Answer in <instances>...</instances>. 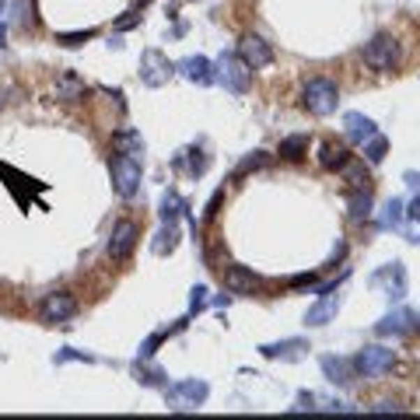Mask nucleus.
Masks as SVG:
<instances>
[{
	"instance_id": "1",
	"label": "nucleus",
	"mask_w": 420,
	"mask_h": 420,
	"mask_svg": "<svg viewBox=\"0 0 420 420\" xmlns=\"http://www.w3.org/2000/svg\"><path fill=\"white\" fill-rule=\"evenodd\" d=\"M301 105L312 112V116H333L336 105H340V88L326 77H312L305 88H301Z\"/></svg>"
},
{
	"instance_id": "2",
	"label": "nucleus",
	"mask_w": 420,
	"mask_h": 420,
	"mask_svg": "<svg viewBox=\"0 0 420 420\" xmlns=\"http://www.w3.org/2000/svg\"><path fill=\"white\" fill-rule=\"evenodd\" d=\"M109 172H112V189L123 196V200H133L137 189H140V179H144V168H140V158H130V154H112L109 161Z\"/></svg>"
},
{
	"instance_id": "3",
	"label": "nucleus",
	"mask_w": 420,
	"mask_h": 420,
	"mask_svg": "<svg viewBox=\"0 0 420 420\" xmlns=\"http://www.w3.org/2000/svg\"><path fill=\"white\" fill-rule=\"evenodd\" d=\"M399 60H403V50H399V43H396L389 32H378V36L364 46V63H368L371 70H378V74H392V70L399 67Z\"/></svg>"
},
{
	"instance_id": "4",
	"label": "nucleus",
	"mask_w": 420,
	"mask_h": 420,
	"mask_svg": "<svg viewBox=\"0 0 420 420\" xmlns=\"http://www.w3.org/2000/svg\"><path fill=\"white\" fill-rule=\"evenodd\" d=\"M392 364H396V354L389 347H364L354 357V375H361V378H382L385 371H392Z\"/></svg>"
},
{
	"instance_id": "5",
	"label": "nucleus",
	"mask_w": 420,
	"mask_h": 420,
	"mask_svg": "<svg viewBox=\"0 0 420 420\" xmlns=\"http://www.w3.org/2000/svg\"><path fill=\"white\" fill-rule=\"evenodd\" d=\"M218 74H214V81H221L232 95H246L249 91V67L239 60V57H232V53H225L221 60H218V67H214Z\"/></svg>"
},
{
	"instance_id": "6",
	"label": "nucleus",
	"mask_w": 420,
	"mask_h": 420,
	"mask_svg": "<svg viewBox=\"0 0 420 420\" xmlns=\"http://www.w3.org/2000/svg\"><path fill=\"white\" fill-rule=\"evenodd\" d=\"M249 70H263V67H270L273 63V46L263 39V36H242V43H239V53H235Z\"/></svg>"
},
{
	"instance_id": "7",
	"label": "nucleus",
	"mask_w": 420,
	"mask_h": 420,
	"mask_svg": "<svg viewBox=\"0 0 420 420\" xmlns=\"http://www.w3.org/2000/svg\"><path fill=\"white\" fill-rule=\"evenodd\" d=\"M172 70H175V63L161 50H144V57H140V81L147 88H161L172 77Z\"/></svg>"
},
{
	"instance_id": "8",
	"label": "nucleus",
	"mask_w": 420,
	"mask_h": 420,
	"mask_svg": "<svg viewBox=\"0 0 420 420\" xmlns=\"http://www.w3.org/2000/svg\"><path fill=\"white\" fill-rule=\"evenodd\" d=\"M137 239H140V228L133 221H119L116 232H112V239H109V260L126 263L133 256V249H137Z\"/></svg>"
},
{
	"instance_id": "9",
	"label": "nucleus",
	"mask_w": 420,
	"mask_h": 420,
	"mask_svg": "<svg viewBox=\"0 0 420 420\" xmlns=\"http://www.w3.org/2000/svg\"><path fill=\"white\" fill-rule=\"evenodd\" d=\"M43 322H70L77 315V298L67 294V291H57V294H46L43 308H39Z\"/></svg>"
},
{
	"instance_id": "10",
	"label": "nucleus",
	"mask_w": 420,
	"mask_h": 420,
	"mask_svg": "<svg viewBox=\"0 0 420 420\" xmlns=\"http://www.w3.org/2000/svg\"><path fill=\"white\" fill-rule=\"evenodd\" d=\"M413 329H420V315L410 312V308H396V312H389V315L375 326L378 336H406V333H413Z\"/></svg>"
},
{
	"instance_id": "11",
	"label": "nucleus",
	"mask_w": 420,
	"mask_h": 420,
	"mask_svg": "<svg viewBox=\"0 0 420 420\" xmlns=\"http://www.w3.org/2000/svg\"><path fill=\"white\" fill-rule=\"evenodd\" d=\"M371 284H385L389 301H399V298L406 294V270H403V263H389L385 270H378V273L371 277Z\"/></svg>"
},
{
	"instance_id": "12",
	"label": "nucleus",
	"mask_w": 420,
	"mask_h": 420,
	"mask_svg": "<svg viewBox=\"0 0 420 420\" xmlns=\"http://www.w3.org/2000/svg\"><path fill=\"white\" fill-rule=\"evenodd\" d=\"M172 399L182 406V410H193L207 399V382H196V378H186L179 385H172Z\"/></svg>"
},
{
	"instance_id": "13",
	"label": "nucleus",
	"mask_w": 420,
	"mask_h": 420,
	"mask_svg": "<svg viewBox=\"0 0 420 420\" xmlns=\"http://www.w3.org/2000/svg\"><path fill=\"white\" fill-rule=\"evenodd\" d=\"M343 130H347V140H354V144H364V140H371L378 133L375 119H368L361 112H347L343 116Z\"/></svg>"
},
{
	"instance_id": "14",
	"label": "nucleus",
	"mask_w": 420,
	"mask_h": 420,
	"mask_svg": "<svg viewBox=\"0 0 420 420\" xmlns=\"http://www.w3.org/2000/svg\"><path fill=\"white\" fill-rule=\"evenodd\" d=\"M225 287L232 294H253L260 287V277L253 270H246V267H228L225 270Z\"/></svg>"
},
{
	"instance_id": "15",
	"label": "nucleus",
	"mask_w": 420,
	"mask_h": 420,
	"mask_svg": "<svg viewBox=\"0 0 420 420\" xmlns=\"http://www.w3.org/2000/svg\"><path fill=\"white\" fill-rule=\"evenodd\" d=\"M336 312H340V294H336V291H326L322 301H315V305L308 308L305 322H308V326H326L329 319H336Z\"/></svg>"
},
{
	"instance_id": "16",
	"label": "nucleus",
	"mask_w": 420,
	"mask_h": 420,
	"mask_svg": "<svg viewBox=\"0 0 420 420\" xmlns=\"http://www.w3.org/2000/svg\"><path fill=\"white\" fill-rule=\"evenodd\" d=\"M179 70L193 81V84H214V63H210L207 57H186L179 63Z\"/></svg>"
},
{
	"instance_id": "17",
	"label": "nucleus",
	"mask_w": 420,
	"mask_h": 420,
	"mask_svg": "<svg viewBox=\"0 0 420 420\" xmlns=\"http://www.w3.org/2000/svg\"><path fill=\"white\" fill-rule=\"evenodd\" d=\"M322 371H326V378L336 382V385L354 382V361H347V357H333V354H326V357H322Z\"/></svg>"
},
{
	"instance_id": "18",
	"label": "nucleus",
	"mask_w": 420,
	"mask_h": 420,
	"mask_svg": "<svg viewBox=\"0 0 420 420\" xmlns=\"http://www.w3.org/2000/svg\"><path fill=\"white\" fill-rule=\"evenodd\" d=\"M175 168H186V175H203L207 168H210V158L200 151V147H189V151H182V154H175V161H172Z\"/></svg>"
},
{
	"instance_id": "19",
	"label": "nucleus",
	"mask_w": 420,
	"mask_h": 420,
	"mask_svg": "<svg viewBox=\"0 0 420 420\" xmlns=\"http://www.w3.org/2000/svg\"><path fill=\"white\" fill-rule=\"evenodd\" d=\"M301 350H308V343H305L301 336H291V340H280V343H263V347H260V354H263V357H284V361L298 357Z\"/></svg>"
},
{
	"instance_id": "20",
	"label": "nucleus",
	"mask_w": 420,
	"mask_h": 420,
	"mask_svg": "<svg viewBox=\"0 0 420 420\" xmlns=\"http://www.w3.org/2000/svg\"><path fill=\"white\" fill-rule=\"evenodd\" d=\"M347 161H350V154H347V147H343V144L326 140V144L319 147V165H322L326 172H336V168H343Z\"/></svg>"
},
{
	"instance_id": "21",
	"label": "nucleus",
	"mask_w": 420,
	"mask_h": 420,
	"mask_svg": "<svg viewBox=\"0 0 420 420\" xmlns=\"http://www.w3.org/2000/svg\"><path fill=\"white\" fill-rule=\"evenodd\" d=\"M84 81L74 74V70H63L60 77H57V98H63V102H74V98H84Z\"/></svg>"
},
{
	"instance_id": "22",
	"label": "nucleus",
	"mask_w": 420,
	"mask_h": 420,
	"mask_svg": "<svg viewBox=\"0 0 420 420\" xmlns=\"http://www.w3.org/2000/svg\"><path fill=\"white\" fill-rule=\"evenodd\" d=\"M112 151L130 154V158H140V154H144V140H140L137 130H119V133H112Z\"/></svg>"
},
{
	"instance_id": "23",
	"label": "nucleus",
	"mask_w": 420,
	"mask_h": 420,
	"mask_svg": "<svg viewBox=\"0 0 420 420\" xmlns=\"http://www.w3.org/2000/svg\"><path fill=\"white\" fill-rule=\"evenodd\" d=\"M186 210H189V203L179 196V193H165L161 196V221H179V214H186Z\"/></svg>"
},
{
	"instance_id": "24",
	"label": "nucleus",
	"mask_w": 420,
	"mask_h": 420,
	"mask_svg": "<svg viewBox=\"0 0 420 420\" xmlns=\"http://www.w3.org/2000/svg\"><path fill=\"white\" fill-rule=\"evenodd\" d=\"M368 218H371V193L354 189L350 193V221H368Z\"/></svg>"
},
{
	"instance_id": "25",
	"label": "nucleus",
	"mask_w": 420,
	"mask_h": 420,
	"mask_svg": "<svg viewBox=\"0 0 420 420\" xmlns=\"http://www.w3.org/2000/svg\"><path fill=\"white\" fill-rule=\"evenodd\" d=\"M305 151H308V133H294V137L280 140V158L284 161H298V158H305Z\"/></svg>"
},
{
	"instance_id": "26",
	"label": "nucleus",
	"mask_w": 420,
	"mask_h": 420,
	"mask_svg": "<svg viewBox=\"0 0 420 420\" xmlns=\"http://www.w3.org/2000/svg\"><path fill=\"white\" fill-rule=\"evenodd\" d=\"M175 246H179V225H175V221H165V228L158 232L154 253H158V256H168V253H175Z\"/></svg>"
},
{
	"instance_id": "27",
	"label": "nucleus",
	"mask_w": 420,
	"mask_h": 420,
	"mask_svg": "<svg viewBox=\"0 0 420 420\" xmlns=\"http://www.w3.org/2000/svg\"><path fill=\"white\" fill-rule=\"evenodd\" d=\"M343 175H347V182H350V189H368V168H364V161H347L343 168H340Z\"/></svg>"
},
{
	"instance_id": "28",
	"label": "nucleus",
	"mask_w": 420,
	"mask_h": 420,
	"mask_svg": "<svg viewBox=\"0 0 420 420\" xmlns=\"http://www.w3.org/2000/svg\"><path fill=\"white\" fill-rule=\"evenodd\" d=\"M385 151H389V140H385L382 133H375L371 140H364V161H368V165H378V161L385 158Z\"/></svg>"
},
{
	"instance_id": "29",
	"label": "nucleus",
	"mask_w": 420,
	"mask_h": 420,
	"mask_svg": "<svg viewBox=\"0 0 420 420\" xmlns=\"http://www.w3.org/2000/svg\"><path fill=\"white\" fill-rule=\"evenodd\" d=\"M385 210H389V214L382 218V228H399V221L406 218V214H403V200H389Z\"/></svg>"
},
{
	"instance_id": "30",
	"label": "nucleus",
	"mask_w": 420,
	"mask_h": 420,
	"mask_svg": "<svg viewBox=\"0 0 420 420\" xmlns=\"http://www.w3.org/2000/svg\"><path fill=\"white\" fill-rule=\"evenodd\" d=\"M95 36H98L95 29H84V32H63L57 43H60V46H84V43H88V39H95Z\"/></svg>"
},
{
	"instance_id": "31",
	"label": "nucleus",
	"mask_w": 420,
	"mask_h": 420,
	"mask_svg": "<svg viewBox=\"0 0 420 420\" xmlns=\"http://www.w3.org/2000/svg\"><path fill=\"white\" fill-rule=\"evenodd\" d=\"M263 161H267V154H263V151H256V154H249V158H246V161L239 165V172H235V179H242L246 172H253V168H260Z\"/></svg>"
},
{
	"instance_id": "32",
	"label": "nucleus",
	"mask_w": 420,
	"mask_h": 420,
	"mask_svg": "<svg viewBox=\"0 0 420 420\" xmlns=\"http://www.w3.org/2000/svg\"><path fill=\"white\" fill-rule=\"evenodd\" d=\"M133 371H137V378H140L144 385H161V378H165V375H161L158 368H140V364H137Z\"/></svg>"
},
{
	"instance_id": "33",
	"label": "nucleus",
	"mask_w": 420,
	"mask_h": 420,
	"mask_svg": "<svg viewBox=\"0 0 420 420\" xmlns=\"http://www.w3.org/2000/svg\"><path fill=\"white\" fill-rule=\"evenodd\" d=\"M189 294H193V298H189V308H193V312H200V308L207 305V287H203V284H196Z\"/></svg>"
},
{
	"instance_id": "34",
	"label": "nucleus",
	"mask_w": 420,
	"mask_h": 420,
	"mask_svg": "<svg viewBox=\"0 0 420 420\" xmlns=\"http://www.w3.org/2000/svg\"><path fill=\"white\" fill-rule=\"evenodd\" d=\"M221 200H225V189H218L214 196H210V203H207V210H203V218H214V214H218V207H221Z\"/></svg>"
},
{
	"instance_id": "35",
	"label": "nucleus",
	"mask_w": 420,
	"mask_h": 420,
	"mask_svg": "<svg viewBox=\"0 0 420 420\" xmlns=\"http://www.w3.org/2000/svg\"><path fill=\"white\" fill-rule=\"evenodd\" d=\"M137 22H140V15H137V11H130V15H123V18L116 22V29H119V32H126V29H133Z\"/></svg>"
},
{
	"instance_id": "36",
	"label": "nucleus",
	"mask_w": 420,
	"mask_h": 420,
	"mask_svg": "<svg viewBox=\"0 0 420 420\" xmlns=\"http://www.w3.org/2000/svg\"><path fill=\"white\" fill-rule=\"evenodd\" d=\"M301 284H315V273H298V277H291V287H301Z\"/></svg>"
},
{
	"instance_id": "37",
	"label": "nucleus",
	"mask_w": 420,
	"mask_h": 420,
	"mask_svg": "<svg viewBox=\"0 0 420 420\" xmlns=\"http://www.w3.org/2000/svg\"><path fill=\"white\" fill-rule=\"evenodd\" d=\"M312 403H315V396H312V392H301V396H298V406H294V410H312Z\"/></svg>"
},
{
	"instance_id": "38",
	"label": "nucleus",
	"mask_w": 420,
	"mask_h": 420,
	"mask_svg": "<svg viewBox=\"0 0 420 420\" xmlns=\"http://www.w3.org/2000/svg\"><path fill=\"white\" fill-rule=\"evenodd\" d=\"M406 218H410V221H420V196H413V203H410V210H406Z\"/></svg>"
},
{
	"instance_id": "39",
	"label": "nucleus",
	"mask_w": 420,
	"mask_h": 420,
	"mask_svg": "<svg viewBox=\"0 0 420 420\" xmlns=\"http://www.w3.org/2000/svg\"><path fill=\"white\" fill-rule=\"evenodd\" d=\"M375 413H389V410H403V406H396V403H378V406H371Z\"/></svg>"
},
{
	"instance_id": "40",
	"label": "nucleus",
	"mask_w": 420,
	"mask_h": 420,
	"mask_svg": "<svg viewBox=\"0 0 420 420\" xmlns=\"http://www.w3.org/2000/svg\"><path fill=\"white\" fill-rule=\"evenodd\" d=\"M403 179H406V186H413V189H420V175H417V172H406Z\"/></svg>"
},
{
	"instance_id": "41",
	"label": "nucleus",
	"mask_w": 420,
	"mask_h": 420,
	"mask_svg": "<svg viewBox=\"0 0 420 420\" xmlns=\"http://www.w3.org/2000/svg\"><path fill=\"white\" fill-rule=\"evenodd\" d=\"M4 102H8V88H0V109H4Z\"/></svg>"
},
{
	"instance_id": "42",
	"label": "nucleus",
	"mask_w": 420,
	"mask_h": 420,
	"mask_svg": "<svg viewBox=\"0 0 420 420\" xmlns=\"http://www.w3.org/2000/svg\"><path fill=\"white\" fill-rule=\"evenodd\" d=\"M144 4H151V0H137V8H144Z\"/></svg>"
},
{
	"instance_id": "43",
	"label": "nucleus",
	"mask_w": 420,
	"mask_h": 420,
	"mask_svg": "<svg viewBox=\"0 0 420 420\" xmlns=\"http://www.w3.org/2000/svg\"><path fill=\"white\" fill-rule=\"evenodd\" d=\"M0 46H4V29H0Z\"/></svg>"
},
{
	"instance_id": "44",
	"label": "nucleus",
	"mask_w": 420,
	"mask_h": 420,
	"mask_svg": "<svg viewBox=\"0 0 420 420\" xmlns=\"http://www.w3.org/2000/svg\"><path fill=\"white\" fill-rule=\"evenodd\" d=\"M0 11H4V0H0Z\"/></svg>"
},
{
	"instance_id": "45",
	"label": "nucleus",
	"mask_w": 420,
	"mask_h": 420,
	"mask_svg": "<svg viewBox=\"0 0 420 420\" xmlns=\"http://www.w3.org/2000/svg\"><path fill=\"white\" fill-rule=\"evenodd\" d=\"M413 242H420V239H413Z\"/></svg>"
}]
</instances>
